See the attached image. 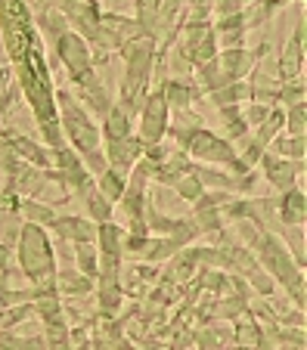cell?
I'll return each instance as SVG.
<instances>
[{
    "instance_id": "obj_1",
    "label": "cell",
    "mask_w": 307,
    "mask_h": 350,
    "mask_svg": "<svg viewBox=\"0 0 307 350\" xmlns=\"http://www.w3.org/2000/svg\"><path fill=\"white\" fill-rule=\"evenodd\" d=\"M0 31L7 40V53L13 59L16 72L22 78L31 109L38 115L40 127L50 139H56V109H53V84H50L47 59L40 50L38 31H34L28 10L22 0H0Z\"/></svg>"
}]
</instances>
